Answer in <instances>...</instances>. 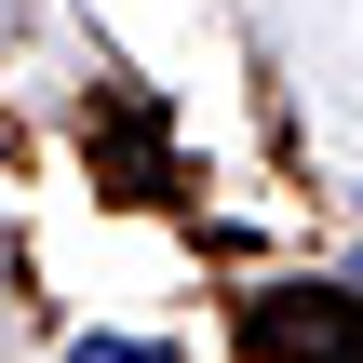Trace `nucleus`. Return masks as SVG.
Wrapping results in <instances>:
<instances>
[{
  "label": "nucleus",
  "instance_id": "obj_1",
  "mask_svg": "<svg viewBox=\"0 0 363 363\" xmlns=\"http://www.w3.org/2000/svg\"><path fill=\"white\" fill-rule=\"evenodd\" d=\"M67 363H175V350H162V337H81Z\"/></svg>",
  "mask_w": 363,
  "mask_h": 363
},
{
  "label": "nucleus",
  "instance_id": "obj_2",
  "mask_svg": "<svg viewBox=\"0 0 363 363\" xmlns=\"http://www.w3.org/2000/svg\"><path fill=\"white\" fill-rule=\"evenodd\" d=\"M337 283H350V296H363V256H350V269H337Z\"/></svg>",
  "mask_w": 363,
  "mask_h": 363
}]
</instances>
